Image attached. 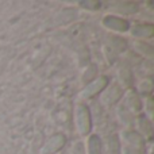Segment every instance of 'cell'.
I'll list each match as a JSON object with an SVG mask.
<instances>
[{
  "instance_id": "cell-2",
  "label": "cell",
  "mask_w": 154,
  "mask_h": 154,
  "mask_svg": "<svg viewBox=\"0 0 154 154\" xmlns=\"http://www.w3.org/2000/svg\"><path fill=\"white\" fill-rule=\"evenodd\" d=\"M108 77L107 76H100V77H96L95 80L89 81V84L85 85V88L81 91L80 93V97L84 99V100H89V99H93L95 96L100 95L104 89L107 88L108 85Z\"/></svg>"
},
{
  "instance_id": "cell-3",
  "label": "cell",
  "mask_w": 154,
  "mask_h": 154,
  "mask_svg": "<svg viewBox=\"0 0 154 154\" xmlns=\"http://www.w3.org/2000/svg\"><path fill=\"white\" fill-rule=\"evenodd\" d=\"M122 106L125 107L133 116H138V115H141L143 103H142V100H141V96L137 93V91L130 88V89H126V93H123Z\"/></svg>"
},
{
  "instance_id": "cell-16",
  "label": "cell",
  "mask_w": 154,
  "mask_h": 154,
  "mask_svg": "<svg viewBox=\"0 0 154 154\" xmlns=\"http://www.w3.org/2000/svg\"><path fill=\"white\" fill-rule=\"evenodd\" d=\"M109 46H111V50H114V51H125L127 49L126 41L123 38L114 37V35L109 37Z\"/></svg>"
},
{
  "instance_id": "cell-14",
  "label": "cell",
  "mask_w": 154,
  "mask_h": 154,
  "mask_svg": "<svg viewBox=\"0 0 154 154\" xmlns=\"http://www.w3.org/2000/svg\"><path fill=\"white\" fill-rule=\"evenodd\" d=\"M107 145H108V152L109 154H120L122 153V143L118 135H109L107 139Z\"/></svg>"
},
{
  "instance_id": "cell-17",
  "label": "cell",
  "mask_w": 154,
  "mask_h": 154,
  "mask_svg": "<svg viewBox=\"0 0 154 154\" xmlns=\"http://www.w3.org/2000/svg\"><path fill=\"white\" fill-rule=\"evenodd\" d=\"M118 115H119L120 122H122L125 126H131V125H133L134 116L127 111V109L125 108V107L122 106V104H120V106L118 107Z\"/></svg>"
},
{
  "instance_id": "cell-9",
  "label": "cell",
  "mask_w": 154,
  "mask_h": 154,
  "mask_svg": "<svg viewBox=\"0 0 154 154\" xmlns=\"http://www.w3.org/2000/svg\"><path fill=\"white\" fill-rule=\"evenodd\" d=\"M137 126H138V131H139V135L142 138H146L147 141H152L153 138V126L152 122L147 116L145 115H138L137 116Z\"/></svg>"
},
{
  "instance_id": "cell-11",
  "label": "cell",
  "mask_w": 154,
  "mask_h": 154,
  "mask_svg": "<svg viewBox=\"0 0 154 154\" xmlns=\"http://www.w3.org/2000/svg\"><path fill=\"white\" fill-rule=\"evenodd\" d=\"M154 34V29L152 24H137V26L133 27L131 30V35L134 38H138V41L142 39H147V38H152Z\"/></svg>"
},
{
  "instance_id": "cell-15",
  "label": "cell",
  "mask_w": 154,
  "mask_h": 154,
  "mask_svg": "<svg viewBox=\"0 0 154 154\" xmlns=\"http://www.w3.org/2000/svg\"><path fill=\"white\" fill-rule=\"evenodd\" d=\"M152 92H153V82H152V79H143L138 85V93L139 96H152Z\"/></svg>"
},
{
  "instance_id": "cell-12",
  "label": "cell",
  "mask_w": 154,
  "mask_h": 154,
  "mask_svg": "<svg viewBox=\"0 0 154 154\" xmlns=\"http://www.w3.org/2000/svg\"><path fill=\"white\" fill-rule=\"evenodd\" d=\"M85 154H101V141L99 135L92 134L87 138Z\"/></svg>"
},
{
  "instance_id": "cell-6",
  "label": "cell",
  "mask_w": 154,
  "mask_h": 154,
  "mask_svg": "<svg viewBox=\"0 0 154 154\" xmlns=\"http://www.w3.org/2000/svg\"><path fill=\"white\" fill-rule=\"evenodd\" d=\"M101 24L107 29L112 30V31H118V32H125L130 29V23L126 19L120 18V16H115V15H106L101 20Z\"/></svg>"
},
{
  "instance_id": "cell-10",
  "label": "cell",
  "mask_w": 154,
  "mask_h": 154,
  "mask_svg": "<svg viewBox=\"0 0 154 154\" xmlns=\"http://www.w3.org/2000/svg\"><path fill=\"white\" fill-rule=\"evenodd\" d=\"M138 4L133 2H118L109 7V11L112 12L120 14V15H131V14H135L138 11Z\"/></svg>"
},
{
  "instance_id": "cell-18",
  "label": "cell",
  "mask_w": 154,
  "mask_h": 154,
  "mask_svg": "<svg viewBox=\"0 0 154 154\" xmlns=\"http://www.w3.org/2000/svg\"><path fill=\"white\" fill-rule=\"evenodd\" d=\"M80 5L85 10H91V11H96L101 7L100 2H95V0H91V2H80Z\"/></svg>"
},
{
  "instance_id": "cell-5",
  "label": "cell",
  "mask_w": 154,
  "mask_h": 154,
  "mask_svg": "<svg viewBox=\"0 0 154 154\" xmlns=\"http://www.w3.org/2000/svg\"><path fill=\"white\" fill-rule=\"evenodd\" d=\"M122 138L126 142V147L137 150V152L145 153V139L139 135L137 131L126 130L122 133Z\"/></svg>"
},
{
  "instance_id": "cell-13",
  "label": "cell",
  "mask_w": 154,
  "mask_h": 154,
  "mask_svg": "<svg viewBox=\"0 0 154 154\" xmlns=\"http://www.w3.org/2000/svg\"><path fill=\"white\" fill-rule=\"evenodd\" d=\"M134 49H135L137 53H139L141 56L146 57V58L152 60L154 56L153 46L149 45L147 42H145V41H135V42H134Z\"/></svg>"
},
{
  "instance_id": "cell-1",
  "label": "cell",
  "mask_w": 154,
  "mask_h": 154,
  "mask_svg": "<svg viewBox=\"0 0 154 154\" xmlns=\"http://www.w3.org/2000/svg\"><path fill=\"white\" fill-rule=\"evenodd\" d=\"M75 125H76L77 133H79L81 137L89 135L91 130H92V116H91L89 108L82 103H80L76 106Z\"/></svg>"
},
{
  "instance_id": "cell-4",
  "label": "cell",
  "mask_w": 154,
  "mask_h": 154,
  "mask_svg": "<svg viewBox=\"0 0 154 154\" xmlns=\"http://www.w3.org/2000/svg\"><path fill=\"white\" fill-rule=\"evenodd\" d=\"M123 97V88L118 82H114L112 85H107V88L101 92V103L106 106L115 104Z\"/></svg>"
},
{
  "instance_id": "cell-19",
  "label": "cell",
  "mask_w": 154,
  "mask_h": 154,
  "mask_svg": "<svg viewBox=\"0 0 154 154\" xmlns=\"http://www.w3.org/2000/svg\"><path fill=\"white\" fill-rule=\"evenodd\" d=\"M142 108L145 109V112H146L147 116H152V114H153V97L152 96H147L146 97L145 104L142 106Z\"/></svg>"
},
{
  "instance_id": "cell-7",
  "label": "cell",
  "mask_w": 154,
  "mask_h": 154,
  "mask_svg": "<svg viewBox=\"0 0 154 154\" xmlns=\"http://www.w3.org/2000/svg\"><path fill=\"white\" fill-rule=\"evenodd\" d=\"M65 143H66V138L62 134H54L43 145L41 154H56L65 146Z\"/></svg>"
},
{
  "instance_id": "cell-20",
  "label": "cell",
  "mask_w": 154,
  "mask_h": 154,
  "mask_svg": "<svg viewBox=\"0 0 154 154\" xmlns=\"http://www.w3.org/2000/svg\"><path fill=\"white\" fill-rule=\"evenodd\" d=\"M72 154H85V146H84V143H81V142H76V143L73 145Z\"/></svg>"
},
{
  "instance_id": "cell-8",
  "label": "cell",
  "mask_w": 154,
  "mask_h": 154,
  "mask_svg": "<svg viewBox=\"0 0 154 154\" xmlns=\"http://www.w3.org/2000/svg\"><path fill=\"white\" fill-rule=\"evenodd\" d=\"M118 79H119L118 84L122 88H125V89H130L131 88L134 77H133V72H131V68L127 64L119 65V68H118Z\"/></svg>"
}]
</instances>
